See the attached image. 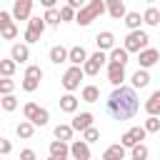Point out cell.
<instances>
[{"label": "cell", "mask_w": 160, "mask_h": 160, "mask_svg": "<svg viewBox=\"0 0 160 160\" xmlns=\"http://www.w3.org/2000/svg\"><path fill=\"white\" fill-rule=\"evenodd\" d=\"M138 108H140V98H138V88H132V85H115V90L105 100L108 115L120 122L135 118Z\"/></svg>", "instance_id": "obj_1"}, {"label": "cell", "mask_w": 160, "mask_h": 160, "mask_svg": "<svg viewBox=\"0 0 160 160\" xmlns=\"http://www.w3.org/2000/svg\"><path fill=\"white\" fill-rule=\"evenodd\" d=\"M102 12H108V5H105V0H90V2H85L80 10H78V15H75V22L78 25H90L92 20H98Z\"/></svg>", "instance_id": "obj_2"}, {"label": "cell", "mask_w": 160, "mask_h": 160, "mask_svg": "<svg viewBox=\"0 0 160 160\" xmlns=\"http://www.w3.org/2000/svg\"><path fill=\"white\" fill-rule=\"evenodd\" d=\"M148 42H150V38H148V32L140 30V28H138V30H130L128 38H125V48H128L130 52H140V50H145Z\"/></svg>", "instance_id": "obj_3"}, {"label": "cell", "mask_w": 160, "mask_h": 160, "mask_svg": "<svg viewBox=\"0 0 160 160\" xmlns=\"http://www.w3.org/2000/svg\"><path fill=\"white\" fill-rule=\"evenodd\" d=\"M82 75H85L82 65H70V68L65 70V75H62V88H65L68 92L78 90V88H80V80H82Z\"/></svg>", "instance_id": "obj_4"}, {"label": "cell", "mask_w": 160, "mask_h": 160, "mask_svg": "<svg viewBox=\"0 0 160 160\" xmlns=\"http://www.w3.org/2000/svg\"><path fill=\"white\" fill-rule=\"evenodd\" d=\"M108 60H110V55H105V50H100V48H98V52H92V55L82 62L85 75H98V72H100V68H102Z\"/></svg>", "instance_id": "obj_5"}, {"label": "cell", "mask_w": 160, "mask_h": 160, "mask_svg": "<svg viewBox=\"0 0 160 160\" xmlns=\"http://www.w3.org/2000/svg\"><path fill=\"white\" fill-rule=\"evenodd\" d=\"M45 28H48L45 18H30L28 20V30H25V42H38L40 35L45 32Z\"/></svg>", "instance_id": "obj_6"}, {"label": "cell", "mask_w": 160, "mask_h": 160, "mask_svg": "<svg viewBox=\"0 0 160 160\" xmlns=\"http://www.w3.org/2000/svg\"><path fill=\"white\" fill-rule=\"evenodd\" d=\"M0 32H2V40L18 38V25L12 22V12H8V10H0Z\"/></svg>", "instance_id": "obj_7"}, {"label": "cell", "mask_w": 160, "mask_h": 160, "mask_svg": "<svg viewBox=\"0 0 160 160\" xmlns=\"http://www.w3.org/2000/svg\"><path fill=\"white\" fill-rule=\"evenodd\" d=\"M145 135H148V130H145V125H135V128H130V130H125V135L120 138V142H122L125 148H132V145H138V142H142V140H145Z\"/></svg>", "instance_id": "obj_8"}, {"label": "cell", "mask_w": 160, "mask_h": 160, "mask_svg": "<svg viewBox=\"0 0 160 160\" xmlns=\"http://www.w3.org/2000/svg\"><path fill=\"white\" fill-rule=\"evenodd\" d=\"M108 82L115 88V85H122L125 82V65L122 62H115V60H108Z\"/></svg>", "instance_id": "obj_9"}, {"label": "cell", "mask_w": 160, "mask_h": 160, "mask_svg": "<svg viewBox=\"0 0 160 160\" xmlns=\"http://www.w3.org/2000/svg\"><path fill=\"white\" fill-rule=\"evenodd\" d=\"M68 155H70V145H68V140L55 138V140L50 142V160H65Z\"/></svg>", "instance_id": "obj_10"}, {"label": "cell", "mask_w": 160, "mask_h": 160, "mask_svg": "<svg viewBox=\"0 0 160 160\" xmlns=\"http://www.w3.org/2000/svg\"><path fill=\"white\" fill-rule=\"evenodd\" d=\"M32 15V0H15L12 2V18L15 20H30Z\"/></svg>", "instance_id": "obj_11"}, {"label": "cell", "mask_w": 160, "mask_h": 160, "mask_svg": "<svg viewBox=\"0 0 160 160\" xmlns=\"http://www.w3.org/2000/svg\"><path fill=\"white\" fill-rule=\"evenodd\" d=\"M158 60H160V52H158L155 48H145V50L138 52V62H140V68H148V70H150Z\"/></svg>", "instance_id": "obj_12"}, {"label": "cell", "mask_w": 160, "mask_h": 160, "mask_svg": "<svg viewBox=\"0 0 160 160\" xmlns=\"http://www.w3.org/2000/svg\"><path fill=\"white\" fill-rule=\"evenodd\" d=\"M70 155L75 158V160H90V142L82 138V140H75L72 145H70Z\"/></svg>", "instance_id": "obj_13"}, {"label": "cell", "mask_w": 160, "mask_h": 160, "mask_svg": "<svg viewBox=\"0 0 160 160\" xmlns=\"http://www.w3.org/2000/svg\"><path fill=\"white\" fill-rule=\"evenodd\" d=\"M130 85L138 88V90L148 88V85H150V72H148V68H138V70L132 72V78H130Z\"/></svg>", "instance_id": "obj_14"}, {"label": "cell", "mask_w": 160, "mask_h": 160, "mask_svg": "<svg viewBox=\"0 0 160 160\" xmlns=\"http://www.w3.org/2000/svg\"><path fill=\"white\" fill-rule=\"evenodd\" d=\"M105 5H108V15H110L112 20H122L125 12H128L122 0H105Z\"/></svg>", "instance_id": "obj_15"}, {"label": "cell", "mask_w": 160, "mask_h": 160, "mask_svg": "<svg viewBox=\"0 0 160 160\" xmlns=\"http://www.w3.org/2000/svg\"><path fill=\"white\" fill-rule=\"evenodd\" d=\"M30 42H15L12 45V50H10V58H15L18 62H28L30 60V48H28Z\"/></svg>", "instance_id": "obj_16"}, {"label": "cell", "mask_w": 160, "mask_h": 160, "mask_svg": "<svg viewBox=\"0 0 160 160\" xmlns=\"http://www.w3.org/2000/svg\"><path fill=\"white\" fill-rule=\"evenodd\" d=\"M35 128H38V125H35L32 120H28V118H25V120H20V122H18L15 132H18V138H22V140H30V138L35 135Z\"/></svg>", "instance_id": "obj_17"}, {"label": "cell", "mask_w": 160, "mask_h": 160, "mask_svg": "<svg viewBox=\"0 0 160 160\" xmlns=\"http://www.w3.org/2000/svg\"><path fill=\"white\" fill-rule=\"evenodd\" d=\"M95 42H98L100 50H112V48H115V35H112L110 30H102V32H98Z\"/></svg>", "instance_id": "obj_18"}, {"label": "cell", "mask_w": 160, "mask_h": 160, "mask_svg": "<svg viewBox=\"0 0 160 160\" xmlns=\"http://www.w3.org/2000/svg\"><path fill=\"white\" fill-rule=\"evenodd\" d=\"M70 125H72L75 130H80V132H82V130H88V128L92 125V112H80V115H75Z\"/></svg>", "instance_id": "obj_19"}, {"label": "cell", "mask_w": 160, "mask_h": 160, "mask_svg": "<svg viewBox=\"0 0 160 160\" xmlns=\"http://www.w3.org/2000/svg\"><path fill=\"white\" fill-rule=\"evenodd\" d=\"M68 58H70V50H65L62 45H52V48H50V62L60 65V62H65Z\"/></svg>", "instance_id": "obj_20"}, {"label": "cell", "mask_w": 160, "mask_h": 160, "mask_svg": "<svg viewBox=\"0 0 160 160\" xmlns=\"http://www.w3.org/2000/svg\"><path fill=\"white\" fill-rule=\"evenodd\" d=\"M88 58H90V55H88V50H85L82 45H75V48H70V58H68V60H70L72 65H82Z\"/></svg>", "instance_id": "obj_21"}, {"label": "cell", "mask_w": 160, "mask_h": 160, "mask_svg": "<svg viewBox=\"0 0 160 160\" xmlns=\"http://www.w3.org/2000/svg\"><path fill=\"white\" fill-rule=\"evenodd\" d=\"M125 158V145L118 142V145H110L105 152H102V160H122Z\"/></svg>", "instance_id": "obj_22"}, {"label": "cell", "mask_w": 160, "mask_h": 160, "mask_svg": "<svg viewBox=\"0 0 160 160\" xmlns=\"http://www.w3.org/2000/svg\"><path fill=\"white\" fill-rule=\"evenodd\" d=\"M145 112H148V115H160V90H155V92L145 100Z\"/></svg>", "instance_id": "obj_23"}, {"label": "cell", "mask_w": 160, "mask_h": 160, "mask_svg": "<svg viewBox=\"0 0 160 160\" xmlns=\"http://www.w3.org/2000/svg\"><path fill=\"white\" fill-rule=\"evenodd\" d=\"M18 65H20V62H18L15 58H5V60H0V75H2V78H12V72H15Z\"/></svg>", "instance_id": "obj_24"}, {"label": "cell", "mask_w": 160, "mask_h": 160, "mask_svg": "<svg viewBox=\"0 0 160 160\" xmlns=\"http://www.w3.org/2000/svg\"><path fill=\"white\" fill-rule=\"evenodd\" d=\"M60 110H62V112H75V110H78V98H75L72 92L62 95V98H60Z\"/></svg>", "instance_id": "obj_25"}, {"label": "cell", "mask_w": 160, "mask_h": 160, "mask_svg": "<svg viewBox=\"0 0 160 160\" xmlns=\"http://www.w3.org/2000/svg\"><path fill=\"white\" fill-rule=\"evenodd\" d=\"M80 98H82L85 102H98V100H100V90H98V85H85L82 92H80Z\"/></svg>", "instance_id": "obj_26"}, {"label": "cell", "mask_w": 160, "mask_h": 160, "mask_svg": "<svg viewBox=\"0 0 160 160\" xmlns=\"http://www.w3.org/2000/svg\"><path fill=\"white\" fill-rule=\"evenodd\" d=\"M122 20H125V25H128L130 30H138V28H140V22H145L140 12H125V18H122Z\"/></svg>", "instance_id": "obj_27"}, {"label": "cell", "mask_w": 160, "mask_h": 160, "mask_svg": "<svg viewBox=\"0 0 160 160\" xmlns=\"http://www.w3.org/2000/svg\"><path fill=\"white\" fill-rule=\"evenodd\" d=\"M128 55H130V50H128L125 45H122V48H112V50H110V60H115V62H122V65L128 62Z\"/></svg>", "instance_id": "obj_28"}, {"label": "cell", "mask_w": 160, "mask_h": 160, "mask_svg": "<svg viewBox=\"0 0 160 160\" xmlns=\"http://www.w3.org/2000/svg\"><path fill=\"white\" fill-rule=\"evenodd\" d=\"M142 20H145V25H160V10L158 8H148L142 12Z\"/></svg>", "instance_id": "obj_29"}, {"label": "cell", "mask_w": 160, "mask_h": 160, "mask_svg": "<svg viewBox=\"0 0 160 160\" xmlns=\"http://www.w3.org/2000/svg\"><path fill=\"white\" fill-rule=\"evenodd\" d=\"M45 20H48V25H60L62 22V18H60V10L58 8H45V15H42Z\"/></svg>", "instance_id": "obj_30"}, {"label": "cell", "mask_w": 160, "mask_h": 160, "mask_svg": "<svg viewBox=\"0 0 160 160\" xmlns=\"http://www.w3.org/2000/svg\"><path fill=\"white\" fill-rule=\"evenodd\" d=\"M148 155H150V150H148L142 142H138V145L130 148V158H132V160H145Z\"/></svg>", "instance_id": "obj_31"}, {"label": "cell", "mask_w": 160, "mask_h": 160, "mask_svg": "<svg viewBox=\"0 0 160 160\" xmlns=\"http://www.w3.org/2000/svg\"><path fill=\"white\" fill-rule=\"evenodd\" d=\"M0 105H2V110H5V112H12V110L18 108V98H15L12 92H8V95H2Z\"/></svg>", "instance_id": "obj_32"}, {"label": "cell", "mask_w": 160, "mask_h": 160, "mask_svg": "<svg viewBox=\"0 0 160 160\" xmlns=\"http://www.w3.org/2000/svg\"><path fill=\"white\" fill-rule=\"evenodd\" d=\"M72 132H75L72 125H58L55 128V138H60V140H72Z\"/></svg>", "instance_id": "obj_33"}, {"label": "cell", "mask_w": 160, "mask_h": 160, "mask_svg": "<svg viewBox=\"0 0 160 160\" xmlns=\"http://www.w3.org/2000/svg\"><path fill=\"white\" fill-rule=\"evenodd\" d=\"M48 120H50V112H48L45 108H40V110L35 112V118H32V122H35L38 128H42V125H48Z\"/></svg>", "instance_id": "obj_34"}, {"label": "cell", "mask_w": 160, "mask_h": 160, "mask_svg": "<svg viewBox=\"0 0 160 160\" xmlns=\"http://www.w3.org/2000/svg\"><path fill=\"white\" fill-rule=\"evenodd\" d=\"M25 78H30V80H42L40 65H28V68H25Z\"/></svg>", "instance_id": "obj_35"}, {"label": "cell", "mask_w": 160, "mask_h": 160, "mask_svg": "<svg viewBox=\"0 0 160 160\" xmlns=\"http://www.w3.org/2000/svg\"><path fill=\"white\" fill-rule=\"evenodd\" d=\"M75 15H78V12H75V8H72V5H62V8H60V18H62V22L75 20Z\"/></svg>", "instance_id": "obj_36"}, {"label": "cell", "mask_w": 160, "mask_h": 160, "mask_svg": "<svg viewBox=\"0 0 160 160\" xmlns=\"http://www.w3.org/2000/svg\"><path fill=\"white\" fill-rule=\"evenodd\" d=\"M145 130H148V132H158V130H160V120H158V115H150V118L145 120Z\"/></svg>", "instance_id": "obj_37"}, {"label": "cell", "mask_w": 160, "mask_h": 160, "mask_svg": "<svg viewBox=\"0 0 160 160\" xmlns=\"http://www.w3.org/2000/svg\"><path fill=\"white\" fill-rule=\"evenodd\" d=\"M82 138H85V140H88V142H95V140H100V130H98V128H92V125H90V128H88V130H82Z\"/></svg>", "instance_id": "obj_38"}, {"label": "cell", "mask_w": 160, "mask_h": 160, "mask_svg": "<svg viewBox=\"0 0 160 160\" xmlns=\"http://www.w3.org/2000/svg\"><path fill=\"white\" fill-rule=\"evenodd\" d=\"M38 110H40V105H35V102H25V108H22V115H25L28 120H32Z\"/></svg>", "instance_id": "obj_39"}, {"label": "cell", "mask_w": 160, "mask_h": 160, "mask_svg": "<svg viewBox=\"0 0 160 160\" xmlns=\"http://www.w3.org/2000/svg\"><path fill=\"white\" fill-rule=\"evenodd\" d=\"M12 88H15V82H12L10 78H2V80H0V92H2V95L12 92Z\"/></svg>", "instance_id": "obj_40"}, {"label": "cell", "mask_w": 160, "mask_h": 160, "mask_svg": "<svg viewBox=\"0 0 160 160\" xmlns=\"http://www.w3.org/2000/svg\"><path fill=\"white\" fill-rule=\"evenodd\" d=\"M12 150V145H10V140H5V138H0V155H8Z\"/></svg>", "instance_id": "obj_41"}, {"label": "cell", "mask_w": 160, "mask_h": 160, "mask_svg": "<svg viewBox=\"0 0 160 160\" xmlns=\"http://www.w3.org/2000/svg\"><path fill=\"white\" fill-rule=\"evenodd\" d=\"M20 160H35V152L32 150H22L20 152Z\"/></svg>", "instance_id": "obj_42"}, {"label": "cell", "mask_w": 160, "mask_h": 160, "mask_svg": "<svg viewBox=\"0 0 160 160\" xmlns=\"http://www.w3.org/2000/svg\"><path fill=\"white\" fill-rule=\"evenodd\" d=\"M68 5H72L75 10H80V8L85 5V0H68Z\"/></svg>", "instance_id": "obj_43"}, {"label": "cell", "mask_w": 160, "mask_h": 160, "mask_svg": "<svg viewBox=\"0 0 160 160\" xmlns=\"http://www.w3.org/2000/svg\"><path fill=\"white\" fill-rule=\"evenodd\" d=\"M40 2H42L45 8H55V2H58V0H40Z\"/></svg>", "instance_id": "obj_44"}, {"label": "cell", "mask_w": 160, "mask_h": 160, "mask_svg": "<svg viewBox=\"0 0 160 160\" xmlns=\"http://www.w3.org/2000/svg\"><path fill=\"white\" fill-rule=\"evenodd\" d=\"M145 2H158V0H145Z\"/></svg>", "instance_id": "obj_45"}]
</instances>
